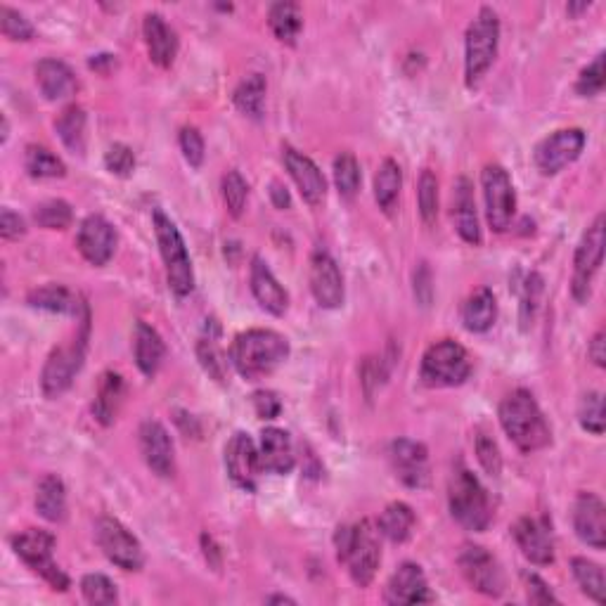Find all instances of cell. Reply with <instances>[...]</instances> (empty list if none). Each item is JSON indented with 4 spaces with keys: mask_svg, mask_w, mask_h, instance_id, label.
Here are the masks:
<instances>
[{
    "mask_svg": "<svg viewBox=\"0 0 606 606\" xmlns=\"http://www.w3.org/2000/svg\"><path fill=\"white\" fill-rule=\"evenodd\" d=\"M81 592H83V599H86L88 604L105 606V604L119 602L116 585L107 576H102V573H88V576H83Z\"/></svg>",
    "mask_w": 606,
    "mask_h": 606,
    "instance_id": "ee69618b",
    "label": "cell"
},
{
    "mask_svg": "<svg viewBox=\"0 0 606 606\" xmlns=\"http://www.w3.org/2000/svg\"><path fill=\"white\" fill-rule=\"evenodd\" d=\"M434 595L429 592L427 576L422 566L405 562L393 573L389 585H386V602L389 604H424L431 602Z\"/></svg>",
    "mask_w": 606,
    "mask_h": 606,
    "instance_id": "7402d4cb",
    "label": "cell"
},
{
    "mask_svg": "<svg viewBox=\"0 0 606 606\" xmlns=\"http://www.w3.org/2000/svg\"><path fill=\"white\" fill-rule=\"evenodd\" d=\"M573 528L585 545L604 550L606 547V512L604 502L595 493H580L573 505Z\"/></svg>",
    "mask_w": 606,
    "mask_h": 606,
    "instance_id": "44dd1931",
    "label": "cell"
},
{
    "mask_svg": "<svg viewBox=\"0 0 606 606\" xmlns=\"http://www.w3.org/2000/svg\"><path fill=\"white\" fill-rule=\"evenodd\" d=\"M578 422L580 427L590 434L602 436L604 434V398L602 393L590 391L580 398L578 405Z\"/></svg>",
    "mask_w": 606,
    "mask_h": 606,
    "instance_id": "7bdbcfd3",
    "label": "cell"
},
{
    "mask_svg": "<svg viewBox=\"0 0 606 606\" xmlns=\"http://www.w3.org/2000/svg\"><path fill=\"white\" fill-rule=\"evenodd\" d=\"M138 436L147 467L161 476V479L173 476V472H176V455H173V441L164 424L147 419V422H143V427H140Z\"/></svg>",
    "mask_w": 606,
    "mask_h": 606,
    "instance_id": "ac0fdd59",
    "label": "cell"
},
{
    "mask_svg": "<svg viewBox=\"0 0 606 606\" xmlns=\"http://www.w3.org/2000/svg\"><path fill=\"white\" fill-rule=\"evenodd\" d=\"M457 564L464 573V578L469 580V585L476 592L486 597H500L505 592V576L498 559L493 557L486 547L481 545H464L457 557Z\"/></svg>",
    "mask_w": 606,
    "mask_h": 606,
    "instance_id": "4fadbf2b",
    "label": "cell"
},
{
    "mask_svg": "<svg viewBox=\"0 0 606 606\" xmlns=\"http://www.w3.org/2000/svg\"><path fill=\"white\" fill-rule=\"evenodd\" d=\"M197 356L199 363L206 372H209L211 377L216 379V382H225V358L221 353V348H218L216 339H202L197 346Z\"/></svg>",
    "mask_w": 606,
    "mask_h": 606,
    "instance_id": "f907efd6",
    "label": "cell"
},
{
    "mask_svg": "<svg viewBox=\"0 0 606 606\" xmlns=\"http://www.w3.org/2000/svg\"><path fill=\"white\" fill-rule=\"evenodd\" d=\"M495 318H498V301H495V294L491 289H476V292L464 301L462 322L469 332H488L493 327Z\"/></svg>",
    "mask_w": 606,
    "mask_h": 606,
    "instance_id": "f546056e",
    "label": "cell"
},
{
    "mask_svg": "<svg viewBox=\"0 0 606 606\" xmlns=\"http://www.w3.org/2000/svg\"><path fill=\"white\" fill-rule=\"evenodd\" d=\"M282 161H285L289 176H292L296 188H299L301 197L311 206L322 204L327 192V183L322 171L315 166V161L311 157H306L303 152L294 150L292 145L282 147Z\"/></svg>",
    "mask_w": 606,
    "mask_h": 606,
    "instance_id": "ffe728a7",
    "label": "cell"
},
{
    "mask_svg": "<svg viewBox=\"0 0 606 606\" xmlns=\"http://www.w3.org/2000/svg\"><path fill=\"white\" fill-rule=\"evenodd\" d=\"M105 166L109 173H114V176H131L135 169V154L128 145L114 143L109 150L105 152Z\"/></svg>",
    "mask_w": 606,
    "mask_h": 606,
    "instance_id": "f5cc1de1",
    "label": "cell"
},
{
    "mask_svg": "<svg viewBox=\"0 0 606 606\" xmlns=\"http://www.w3.org/2000/svg\"><path fill=\"white\" fill-rule=\"evenodd\" d=\"M251 401H254V410L261 419H275L282 410L280 398L273 391H256Z\"/></svg>",
    "mask_w": 606,
    "mask_h": 606,
    "instance_id": "9f6ffc18",
    "label": "cell"
},
{
    "mask_svg": "<svg viewBox=\"0 0 606 606\" xmlns=\"http://www.w3.org/2000/svg\"><path fill=\"white\" fill-rule=\"evenodd\" d=\"M417 202H419V216L427 225L436 223L438 216V180L429 169L422 171L417 185Z\"/></svg>",
    "mask_w": 606,
    "mask_h": 606,
    "instance_id": "bcb514c9",
    "label": "cell"
},
{
    "mask_svg": "<svg viewBox=\"0 0 606 606\" xmlns=\"http://www.w3.org/2000/svg\"><path fill=\"white\" fill-rule=\"evenodd\" d=\"M268 604H296L292 597H285V595H275V597H268L266 599Z\"/></svg>",
    "mask_w": 606,
    "mask_h": 606,
    "instance_id": "e7e4bbea",
    "label": "cell"
},
{
    "mask_svg": "<svg viewBox=\"0 0 606 606\" xmlns=\"http://www.w3.org/2000/svg\"><path fill=\"white\" fill-rule=\"evenodd\" d=\"M36 83L45 98L53 102L72 98L76 88H79V81H76L72 67L64 64L62 60H55V57H48V60H41L36 64Z\"/></svg>",
    "mask_w": 606,
    "mask_h": 606,
    "instance_id": "4316f807",
    "label": "cell"
},
{
    "mask_svg": "<svg viewBox=\"0 0 606 606\" xmlns=\"http://www.w3.org/2000/svg\"><path fill=\"white\" fill-rule=\"evenodd\" d=\"M540 294H543V280H540L538 273H531L524 285V292H521V330H528L533 325Z\"/></svg>",
    "mask_w": 606,
    "mask_h": 606,
    "instance_id": "681fc988",
    "label": "cell"
},
{
    "mask_svg": "<svg viewBox=\"0 0 606 606\" xmlns=\"http://www.w3.org/2000/svg\"><path fill=\"white\" fill-rule=\"evenodd\" d=\"M391 467L396 479L408 488H422L429 481V453L422 443L410 441V438H398L391 443L389 450Z\"/></svg>",
    "mask_w": 606,
    "mask_h": 606,
    "instance_id": "2e32d148",
    "label": "cell"
},
{
    "mask_svg": "<svg viewBox=\"0 0 606 606\" xmlns=\"http://www.w3.org/2000/svg\"><path fill=\"white\" fill-rule=\"evenodd\" d=\"M585 147V133L580 128H564V131H557L535 147V166L543 176H554L566 166L573 164L580 157Z\"/></svg>",
    "mask_w": 606,
    "mask_h": 606,
    "instance_id": "5bb4252c",
    "label": "cell"
},
{
    "mask_svg": "<svg viewBox=\"0 0 606 606\" xmlns=\"http://www.w3.org/2000/svg\"><path fill=\"white\" fill-rule=\"evenodd\" d=\"M225 467H228L230 479L237 486L249 493L256 491V483H259L261 474V460L254 438L244 434V431H237L228 441V446H225Z\"/></svg>",
    "mask_w": 606,
    "mask_h": 606,
    "instance_id": "9a60e30c",
    "label": "cell"
},
{
    "mask_svg": "<svg viewBox=\"0 0 606 606\" xmlns=\"http://www.w3.org/2000/svg\"><path fill=\"white\" fill-rule=\"evenodd\" d=\"M249 282H251V294H254V299L259 301V306L263 308V311H268L273 315L287 313L289 296L285 292V287L277 282L273 270L268 268V263L263 261L261 256H254V261H251Z\"/></svg>",
    "mask_w": 606,
    "mask_h": 606,
    "instance_id": "cb8c5ba5",
    "label": "cell"
},
{
    "mask_svg": "<svg viewBox=\"0 0 606 606\" xmlns=\"http://www.w3.org/2000/svg\"><path fill=\"white\" fill-rule=\"evenodd\" d=\"M604 261V214L595 218V223L585 230L583 240L576 249V259H573V280L571 294L576 301H588L592 280L599 273Z\"/></svg>",
    "mask_w": 606,
    "mask_h": 606,
    "instance_id": "30bf717a",
    "label": "cell"
},
{
    "mask_svg": "<svg viewBox=\"0 0 606 606\" xmlns=\"http://www.w3.org/2000/svg\"><path fill=\"white\" fill-rule=\"evenodd\" d=\"M334 543H337L339 562L346 564L353 583L358 588H367L382 562L377 528L370 521H360L356 526H339Z\"/></svg>",
    "mask_w": 606,
    "mask_h": 606,
    "instance_id": "3957f363",
    "label": "cell"
},
{
    "mask_svg": "<svg viewBox=\"0 0 606 606\" xmlns=\"http://www.w3.org/2000/svg\"><path fill=\"white\" fill-rule=\"evenodd\" d=\"M180 150H183V157L188 159L190 166H202L204 161V138L197 128L185 126L180 131Z\"/></svg>",
    "mask_w": 606,
    "mask_h": 606,
    "instance_id": "db71d44e",
    "label": "cell"
},
{
    "mask_svg": "<svg viewBox=\"0 0 606 606\" xmlns=\"http://www.w3.org/2000/svg\"><path fill=\"white\" fill-rule=\"evenodd\" d=\"M311 292L315 301L330 311L344 303V277H341L337 261L322 249L311 256Z\"/></svg>",
    "mask_w": 606,
    "mask_h": 606,
    "instance_id": "e0dca14e",
    "label": "cell"
},
{
    "mask_svg": "<svg viewBox=\"0 0 606 606\" xmlns=\"http://www.w3.org/2000/svg\"><path fill=\"white\" fill-rule=\"evenodd\" d=\"M412 526H415V512L405 502H391L379 517V533L389 538L391 543H405L410 538Z\"/></svg>",
    "mask_w": 606,
    "mask_h": 606,
    "instance_id": "e575fe53",
    "label": "cell"
},
{
    "mask_svg": "<svg viewBox=\"0 0 606 606\" xmlns=\"http://www.w3.org/2000/svg\"><path fill=\"white\" fill-rule=\"evenodd\" d=\"M526 583H528V602L531 604H557L559 599L552 595V590L547 588V583L535 573H526Z\"/></svg>",
    "mask_w": 606,
    "mask_h": 606,
    "instance_id": "11a10c76",
    "label": "cell"
},
{
    "mask_svg": "<svg viewBox=\"0 0 606 606\" xmlns=\"http://www.w3.org/2000/svg\"><path fill=\"white\" fill-rule=\"evenodd\" d=\"M24 166H27L31 178H62L67 173L64 161L41 145H29L24 154Z\"/></svg>",
    "mask_w": 606,
    "mask_h": 606,
    "instance_id": "f35d334b",
    "label": "cell"
},
{
    "mask_svg": "<svg viewBox=\"0 0 606 606\" xmlns=\"http://www.w3.org/2000/svg\"><path fill=\"white\" fill-rule=\"evenodd\" d=\"M483 199H486V218L495 232H505L512 225L517 211V195L509 173L500 164H488L481 171Z\"/></svg>",
    "mask_w": 606,
    "mask_h": 606,
    "instance_id": "8fae6325",
    "label": "cell"
},
{
    "mask_svg": "<svg viewBox=\"0 0 606 606\" xmlns=\"http://www.w3.org/2000/svg\"><path fill=\"white\" fill-rule=\"evenodd\" d=\"M152 221H154V232H157L161 259H164L166 266V280H169V287L173 289V294L188 296L192 289H195V273H192V261L188 247H185L183 242V235L178 232L176 223H173L161 209H154Z\"/></svg>",
    "mask_w": 606,
    "mask_h": 606,
    "instance_id": "5b68a950",
    "label": "cell"
},
{
    "mask_svg": "<svg viewBox=\"0 0 606 606\" xmlns=\"http://www.w3.org/2000/svg\"><path fill=\"white\" fill-rule=\"evenodd\" d=\"M419 289H424L427 292V299H431V285H429V270L427 268H419V273H415V294Z\"/></svg>",
    "mask_w": 606,
    "mask_h": 606,
    "instance_id": "6125c7cd",
    "label": "cell"
},
{
    "mask_svg": "<svg viewBox=\"0 0 606 606\" xmlns=\"http://www.w3.org/2000/svg\"><path fill=\"white\" fill-rule=\"evenodd\" d=\"M588 8H590V3H578V5H569V8H566V10H569L571 15H578V12H583V10H588Z\"/></svg>",
    "mask_w": 606,
    "mask_h": 606,
    "instance_id": "03108f58",
    "label": "cell"
},
{
    "mask_svg": "<svg viewBox=\"0 0 606 606\" xmlns=\"http://www.w3.org/2000/svg\"><path fill=\"white\" fill-rule=\"evenodd\" d=\"M133 353L140 372H143L145 377H154L161 367V360L166 356L164 339H161L159 332L147 325V322H138L133 334Z\"/></svg>",
    "mask_w": 606,
    "mask_h": 606,
    "instance_id": "83f0119b",
    "label": "cell"
},
{
    "mask_svg": "<svg viewBox=\"0 0 606 606\" xmlns=\"http://www.w3.org/2000/svg\"><path fill=\"white\" fill-rule=\"evenodd\" d=\"M268 24H270V29H273L277 41L294 45L296 38H299V31L303 24L301 8L296 3H289V0L275 3L268 12Z\"/></svg>",
    "mask_w": 606,
    "mask_h": 606,
    "instance_id": "d590c367",
    "label": "cell"
},
{
    "mask_svg": "<svg viewBox=\"0 0 606 606\" xmlns=\"http://www.w3.org/2000/svg\"><path fill=\"white\" fill-rule=\"evenodd\" d=\"M472 375V360L464 346L453 339L436 341L427 348L419 367V377L427 386L441 389V386H460Z\"/></svg>",
    "mask_w": 606,
    "mask_h": 606,
    "instance_id": "52a82bcc",
    "label": "cell"
},
{
    "mask_svg": "<svg viewBox=\"0 0 606 606\" xmlns=\"http://www.w3.org/2000/svg\"><path fill=\"white\" fill-rule=\"evenodd\" d=\"M221 190H223V199H225V206H228L230 216L240 218L244 206H247V197H249L247 180L242 178L240 171H228L223 176Z\"/></svg>",
    "mask_w": 606,
    "mask_h": 606,
    "instance_id": "f6af8a7d",
    "label": "cell"
},
{
    "mask_svg": "<svg viewBox=\"0 0 606 606\" xmlns=\"http://www.w3.org/2000/svg\"><path fill=\"white\" fill-rule=\"evenodd\" d=\"M76 244H79V251L88 263H93V266H105V263L114 256L116 249L114 225L109 223L105 216L98 214L88 216L86 221L81 223Z\"/></svg>",
    "mask_w": 606,
    "mask_h": 606,
    "instance_id": "d6986e66",
    "label": "cell"
},
{
    "mask_svg": "<svg viewBox=\"0 0 606 606\" xmlns=\"http://www.w3.org/2000/svg\"><path fill=\"white\" fill-rule=\"evenodd\" d=\"M500 424L521 453H535L552 441L550 424L533 393L526 389L512 391L500 403Z\"/></svg>",
    "mask_w": 606,
    "mask_h": 606,
    "instance_id": "6da1fadb",
    "label": "cell"
},
{
    "mask_svg": "<svg viewBox=\"0 0 606 606\" xmlns=\"http://www.w3.org/2000/svg\"><path fill=\"white\" fill-rule=\"evenodd\" d=\"M476 457H479L481 467L486 469V474L491 476H500L502 472V455L498 443L493 441L486 431H479L476 434Z\"/></svg>",
    "mask_w": 606,
    "mask_h": 606,
    "instance_id": "816d5d0a",
    "label": "cell"
},
{
    "mask_svg": "<svg viewBox=\"0 0 606 606\" xmlns=\"http://www.w3.org/2000/svg\"><path fill=\"white\" fill-rule=\"evenodd\" d=\"M202 547H204L206 562L214 566V569H218V566H221V550H218V545L214 543V538L204 533L202 535Z\"/></svg>",
    "mask_w": 606,
    "mask_h": 606,
    "instance_id": "91938a15",
    "label": "cell"
},
{
    "mask_svg": "<svg viewBox=\"0 0 606 606\" xmlns=\"http://www.w3.org/2000/svg\"><path fill=\"white\" fill-rule=\"evenodd\" d=\"M588 356L592 363H595L597 367H604L606 365V341H604V332H597L595 337H592L590 341V348H588Z\"/></svg>",
    "mask_w": 606,
    "mask_h": 606,
    "instance_id": "680465c9",
    "label": "cell"
},
{
    "mask_svg": "<svg viewBox=\"0 0 606 606\" xmlns=\"http://www.w3.org/2000/svg\"><path fill=\"white\" fill-rule=\"evenodd\" d=\"M0 29L10 41H31L34 38V27H31L29 19L19 10H12L10 5L0 8Z\"/></svg>",
    "mask_w": 606,
    "mask_h": 606,
    "instance_id": "7dc6e473",
    "label": "cell"
},
{
    "mask_svg": "<svg viewBox=\"0 0 606 606\" xmlns=\"http://www.w3.org/2000/svg\"><path fill=\"white\" fill-rule=\"evenodd\" d=\"M27 301L34 308H41V311L60 313V315H79L81 308H86V303H83L79 296L72 294L62 285H45L31 289Z\"/></svg>",
    "mask_w": 606,
    "mask_h": 606,
    "instance_id": "1f68e13d",
    "label": "cell"
},
{
    "mask_svg": "<svg viewBox=\"0 0 606 606\" xmlns=\"http://www.w3.org/2000/svg\"><path fill=\"white\" fill-rule=\"evenodd\" d=\"M72 206L64 199H48V202L38 204L34 211V221L45 230H64L72 225Z\"/></svg>",
    "mask_w": 606,
    "mask_h": 606,
    "instance_id": "b9f144b4",
    "label": "cell"
},
{
    "mask_svg": "<svg viewBox=\"0 0 606 606\" xmlns=\"http://www.w3.org/2000/svg\"><path fill=\"white\" fill-rule=\"evenodd\" d=\"M259 460L261 469H266L270 474H289L294 469L296 453L294 443L285 429L268 427L261 431V443H259Z\"/></svg>",
    "mask_w": 606,
    "mask_h": 606,
    "instance_id": "d4e9b609",
    "label": "cell"
},
{
    "mask_svg": "<svg viewBox=\"0 0 606 606\" xmlns=\"http://www.w3.org/2000/svg\"><path fill=\"white\" fill-rule=\"evenodd\" d=\"M266 79L261 74H249L247 79L240 81V86L235 88V107L240 109L244 116H251V119H259L263 114V107H266Z\"/></svg>",
    "mask_w": 606,
    "mask_h": 606,
    "instance_id": "8d00e7d4",
    "label": "cell"
},
{
    "mask_svg": "<svg viewBox=\"0 0 606 606\" xmlns=\"http://www.w3.org/2000/svg\"><path fill=\"white\" fill-rule=\"evenodd\" d=\"M270 197H273V204L277 209H289L292 199H289L287 188H282L280 183H273V190H270Z\"/></svg>",
    "mask_w": 606,
    "mask_h": 606,
    "instance_id": "94428289",
    "label": "cell"
},
{
    "mask_svg": "<svg viewBox=\"0 0 606 606\" xmlns=\"http://www.w3.org/2000/svg\"><path fill=\"white\" fill-rule=\"evenodd\" d=\"M512 533H514V540H517L519 550L524 552V557L528 559V562L538 564V566H547L554 562L552 535H550V528H547L545 521L524 517L514 524Z\"/></svg>",
    "mask_w": 606,
    "mask_h": 606,
    "instance_id": "603a6c76",
    "label": "cell"
},
{
    "mask_svg": "<svg viewBox=\"0 0 606 606\" xmlns=\"http://www.w3.org/2000/svg\"><path fill=\"white\" fill-rule=\"evenodd\" d=\"M401 188H403L401 166H398L393 159H384L375 176V199H377L379 209L389 214V211L393 209V204L398 202Z\"/></svg>",
    "mask_w": 606,
    "mask_h": 606,
    "instance_id": "74e56055",
    "label": "cell"
},
{
    "mask_svg": "<svg viewBox=\"0 0 606 606\" xmlns=\"http://www.w3.org/2000/svg\"><path fill=\"white\" fill-rule=\"evenodd\" d=\"M334 183H337L339 195L344 199H353L360 190V164L351 152H341L334 159Z\"/></svg>",
    "mask_w": 606,
    "mask_h": 606,
    "instance_id": "60d3db41",
    "label": "cell"
},
{
    "mask_svg": "<svg viewBox=\"0 0 606 606\" xmlns=\"http://www.w3.org/2000/svg\"><path fill=\"white\" fill-rule=\"evenodd\" d=\"M143 34H145L150 60L161 69H169L171 64L176 62V55H178L176 31H173L169 24L164 22V17L157 15V12H150V15H145Z\"/></svg>",
    "mask_w": 606,
    "mask_h": 606,
    "instance_id": "484cf974",
    "label": "cell"
},
{
    "mask_svg": "<svg viewBox=\"0 0 606 606\" xmlns=\"http://www.w3.org/2000/svg\"><path fill=\"white\" fill-rule=\"evenodd\" d=\"M36 512L43 519L60 524L67 519V488L60 476L48 474L43 476L41 483L36 486Z\"/></svg>",
    "mask_w": 606,
    "mask_h": 606,
    "instance_id": "4dcf8cb0",
    "label": "cell"
},
{
    "mask_svg": "<svg viewBox=\"0 0 606 606\" xmlns=\"http://www.w3.org/2000/svg\"><path fill=\"white\" fill-rule=\"evenodd\" d=\"M12 550L24 564L31 566L38 576L53 590L64 592L69 588V576L60 566L55 564L53 550H55V535L41 528H29V531L17 533L12 538Z\"/></svg>",
    "mask_w": 606,
    "mask_h": 606,
    "instance_id": "9c48e42d",
    "label": "cell"
},
{
    "mask_svg": "<svg viewBox=\"0 0 606 606\" xmlns=\"http://www.w3.org/2000/svg\"><path fill=\"white\" fill-rule=\"evenodd\" d=\"M55 131L69 152H86V112L79 105L64 107L55 119Z\"/></svg>",
    "mask_w": 606,
    "mask_h": 606,
    "instance_id": "836d02e7",
    "label": "cell"
},
{
    "mask_svg": "<svg viewBox=\"0 0 606 606\" xmlns=\"http://www.w3.org/2000/svg\"><path fill=\"white\" fill-rule=\"evenodd\" d=\"M455 228L460 232V237L467 244H481V228H479V216H476V202L472 183L467 178H460L455 183Z\"/></svg>",
    "mask_w": 606,
    "mask_h": 606,
    "instance_id": "f1b7e54d",
    "label": "cell"
},
{
    "mask_svg": "<svg viewBox=\"0 0 606 606\" xmlns=\"http://www.w3.org/2000/svg\"><path fill=\"white\" fill-rule=\"evenodd\" d=\"M602 88H604V53H599L595 60L580 72L576 81V90L578 95H583V98H592V95L602 93Z\"/></svg>",
    "mask_w": 606,
    "mask_h": 606,
    "instance_id": "c3c4849f",
    "label": "cell"
},
{
    "mask_svg": "<svg viewBox=\"0 0 606 606\" xmlns=\"http://www.w3.org/2000/svg\"><path fill=\"white\" fill-rule=\"evenodd\" d=\"M289 356V341L273 330H247L230 346V363L244 379H259L277 370Z\"/></svg>",
    "mask_w": 606,
    "mask_h": 606,
    "instance_id": "7a4b0ae2",
    "label": "cell"
},
{
    "mask_svg": "<svg viewBox=\"0 0 606 606\" xmlns=\"http://www.w3.org/2000/svg\"><path fill=\"white\" fill-rule=\"evenodd\" d=\"M24 232H27L24 218L15 214V211L3 209V214H0V235H3V240H19Z\"/></svg>",
    "mask_w": 606,
    "mask_h": 606,
    "instance_id": "6f0895ef",
    "label": "cell"
},
{
    "mask_svg": "<svg viewBox=\"0 0 606 606\" xmlns=\"http://www.w3.org/2000/svg\"><path fill=\"white\" fill-rule=\"evenodd\" d=\"M86 344H88V313L81 320V332L76 334L72 341L57 346L45 360L41 372V389L48 398L62 396L74 382L83 367V358H86Z\"/></svg>",
    "mask_w": 606,
    "mask_h": 606,
    "instance_id": "ba28073f",
    "label": "cell"
},
{
    "mask_svg": "<svg viewBox=\"0 0 606 606\" xmlns=\"http://www.w3.org/2000/svg\"><path fill=\"white\" fill-rule=\"evenodd\" d=\"M88 64H90V69H98V72L107 74L105 64H109V67H116V60H114V55H98V57H93Z\"/></svg>",
    "mask_w": 606,
    "mask_h": 606,
    "instance_id": "be15d7a7",
    "label": "cell"
},
{
    "mask_svg": "<svg viewBox=\"0 0 606 606\" xmlns=\"http://www.w3.org/2000/svg\"><path fill=\"white\" fill-rule=\"evenodd\" d=\"M95 538H98L100 550L105 552L109 562L124 571H140L145 564L143 545L128 528L112 517H102L95 526Z\"/></svg>",
    "mask_w": 606,
    "mask_h": 606,
    "instance_id": "7c38bea8",
    "label": "cell"
},
{
    "mask_svg": "<svg viewBox=\"0 0 606 606\" xmlns=\"http://www.w3.org/2000/svg\"><path fill=\"white\" fill-rule=\"evenodd\" d=\"M448 505L457 524L469 531H486L491 524V502L479 479L469 469L457 467L448 481Z\"/></svg>",
    "mask_w": 606,
    "mask_h": 606,
    "instance_id": "277c9868",
    "label": "cell"
},
{
    "mask_svg": "<svg viewBox=\"0 0 606 606\" xmlns=\"http://www.w3.org/2000/svg\"><path fill=\"white\" fill-rule=\"evenodd\" d=\"M571 571H573V578L578 580L580 590H583L590 599H595L597 604H602L604 602V571H602V566L590 562V559L576 557L571 562Z\"/></svg>",
    "mask_w": 606,
    "mask_h": 606,
    "instance_id": "ab89813d",
    "label": "cell"
},
{
    "mask_svg": "<svg viewBox=\"0 0 606 606\" xmlns=\"http://www.w3.org/2000/svg\"><path fill=\"white\" fill-rule=\"evenodd\" d=\"M500 43V19L493 8H481L474 22L469 24L464 38V76L469 86H474L488 72Z\"/></svg>",
    "mask_w": 606,
    "mask_h": 606,
    "instance_id": "8992f818",
    "label": "cell"
},
{
    "mask_svg": "<svg viewBox=\"0 0 606 606\" xmlns=\"http://www.w3.org/2000/svg\"><path fill=\"white\" fill-rule=\"evenodd\" d=\"M121 401H124V379L116 372H105L100 377L98 384V393H95V403H93V412L98 417L100 424H112L116 415H119Z\"/></svg>",
    "mask_w": 606,
    "mask_h": 606,
    "instance_id": "d6a6232c",
    "label": "cell"
}]
</instances>
